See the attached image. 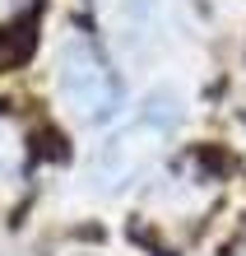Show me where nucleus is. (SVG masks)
Returning a JSON list of instances; mask_svg holds the SVG:
<instances>
[{
    "instance_id": "39448f33",
    "label": "nucleus",
    "mask_w": 246,
    "mask_h": 256,
    "mask_svg": "<svg viewBox=\"0 0 246 256\" xmlns=\"http://www.w3.org/2000/svg\"><path fill=\"white\" fill-rule=\"evenodd\" d=\"M37 154L42 158H65V140L56 130H37Z\"/></svg>"
},
{
    "instance_id": "f257e3e1",
    "label": "nucleus",
    "mask_w": 246,
    "mask_h": 256,
    "mask_svg": "<svg viewBox=\"0 0 246 256\" xmlns=\"http://www.w3.org/2000/svg\"><path fill=\"white\" fill-rule=\"evenodd\" d=\"M60 98L88 122H98L116 108V80L84 38H70L60 47Z\"/></svg>"
},
{
    "instance_id": "7ed1b4c3",
    "label": "nucleus",
    "mask_w": 246,
    "mask_h": 256,
    "mask_svg": "<svg viewBox=\"0 0 246 256\" xmlns=\"http://www.w3.org/2000/svg\"><path fill=\"white\" fill-rule=\"evenodd\" d=\"M33 47H37V19L33 14H23L14 24H0V70L23 66L33 56Z\"/></svg>"
},
{
    "instance_id": "f03ea898",
    "label": "nucleus",
    "mask_w": 246,
    "mask_h": 256,
    "mask_svg": "<svg viewBox=\"0 0 246 256\" xmlns=\"http://www.w3.org/2000/svg\"><path fill=\"white\" fill-rule=\"evenodd\" d=\"M158 14H163V0H107V19L116 28V47L135 52L140 38L158 33Z\"/></svg>"
},
{
    "instance_id": "20e7f679",
    "label": "nucleus",
    "mask_w": 246,
    "mask_h": 256,
    "mask_svg": "<svg viewBox=\"0 0 246 256\" xmlns=\"http://www.w3.org/2000/svg\"><path fill=\"white\" fill-rule=\"evenodd\" d=\"M14 172H19V135L0 116V182H9Z\"/></svg>"
}]
</instances>
